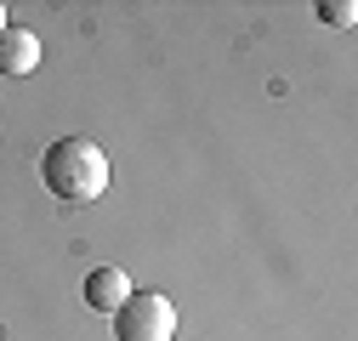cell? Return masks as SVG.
Listing matches in <instances>:
<instances>
[{
    "mask_svg": "<svg viewBox=\"0 0 358 341\" xmlns=\"http://www.w3.org/2000/svg\"><path fill=\"white\" fill-rule=\"evenodd\" d=\"M40 177L63 205H85L108 194V154L92 137H63L40 154Z\"/></svg>",
    "mask_w": 358,
    "mask_h": 341,
    "instance_id": "obj_1",
    "label": "cell"
},
{
    "mask_svg": "<svg viewBox=\"0 0 358 341\" xmlns=\"http://www.w3.org/2000/svg\"><path fill=\"white\" fill-rule=\"evenodd\" d=\"M114 341H176V307L159 290H131L114 313Z\"/></svg>",
    "mask_w": 358,
    "mask_h": 341,
    "instance_id": "obj_2",
    "label": "cell"
},
{
    "mask_svg": "<svg viewBox=\"0 0 358 341\" xmlns=\"http://www.w3.org/2000/svg\"><path fill=\"white\" fill-rule=\"evenodd\" d=\"M34 63H40V34L6 23V29H0V74L17 80V74H34Z\"/></svg>",
    "mask_w": 358,
    "mask_h": 341,
    "instance_id": "obj_3",
    "label": "cell"
},
{
    "mask_svg": "<svg viewBox=\"0 0 358 341\" xmlns=\"http://www.w3.org/2000/svg\"><path fill=\"white\" fill-rule=\"evenodd\" d=\"M125 296H131V279L120 268H97L92 279H85V307H97V313H120Z\"/></svg>",
    "mask_w": 358,
    "mask_h": 341,
    "instance_id": "obj_4",
    "label": "cell"
},
{
    "mask_svg": "<svg viewBox=\"0 0 358 341\" xmlns=\"http://www.w3.org/2000/svg\"><path fill=\"white\" fill-rule=\"evenodd\" d=\"M319 17L336 23V29H352L358 23V6H352V0H330V6H319Z\"/></svg>",
    "mask_w": 358,
    "mask_h": 341,
    "instance_id": "obj_5",
    "label": "cell"
},
{
    "mask_svg": "<svg viewBox=\"0 0 358 341\" xmlns=\"http://www.w3.org/2000/svg\"><path fill=\"white\" fill-rule=\"evenodd\" d=\"M0 29H6V6H0Z\"/></svg>",
    "mask_w": 358,
    "mask_h": 341,
    "instance_id": "obj_6",
    "label": "cell"
}]
</instances>
